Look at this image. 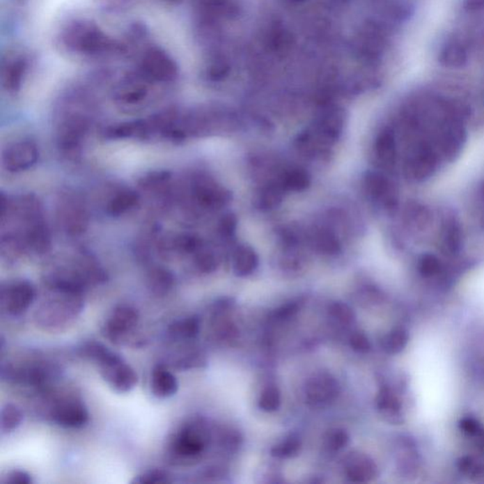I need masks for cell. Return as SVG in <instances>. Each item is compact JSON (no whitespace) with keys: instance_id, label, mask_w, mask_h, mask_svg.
<instances>
[{"instance_id":"obj_1","label":"cell","mask_w":484,"mask_h":484,"mask_svg":"<svg viewBox=\"0 0 484 484\" xmlns=\"http://www.w3.org/2000/svg\"><path fill=\"white\" fill-rule=\"evenodd\" d=\"M210 431L205 419L187 420L166 440L165 457L173 467H187L200 459L210 442Z\"/></svg>"},{"instance_id":"obj_2","label":"cell","mask_w":484,"mask_h":484,"mask_svg":"<svg viewBox=\"0 0 484 484\" xmlns=\"http://www.w3.org/2000/svg\"><path fill=\"white\" fill-rule=\"evenodd\" d=\"M49 290L52 295L37 308L34 321L47 331H59L70 325L84 311V295Z\"/></svg>"},{"instance_id":"obj_3","label":"cell","mask_w":484,"mask_h":484,"mask_svg":"<svg viewBox=\"0 0 484 484\" xmlns=\"http://www.w3.org/2000/svg\"><path fill=\"white\" fill-rule=\"evenodd\" d=\"M63 44L72 52L86 55L107 54L118 49V45L94 24L76 22L63 36Z\"/></svg>"},{"instance_id":"obj_4","label":"cell","mask_w":484,"mask_h":484,"mask_svg":"<svg viewBox=\"0 0 484 484\" xmlns=\"http://www.w3.org/2000/svg\"><path fill=\"white\" fill-rule=\"evenodd\" d=\"M62 374L58 365L47 361H36L17 365L7 362L2 364L0 377L10 384L43 388L49 383L59 380Z\"/></svg>"},{"instance_id":"obj_5","label":"cell","mask_w":484,"mask_h":484,"mask_svg":"<svg viewBox=\"0 0 484 484\" xmlns=\"http://www.w3.org/2000/svg\"><path fill=\"white\" fill-rule=\"evenodd\" d=\"M139 319V311L134 306L128 304L116 306L103 324L102 335L116 345H129L131 342L134 348H140L146 341L134 338Z\"/></svg>"},{"instance_id":"obj_6","label":"cell","mask_w":484,"mask_h":484,"mask_svg":"<svg viewBox=\"0 0 484 484\" xmlns=\"http://www.w3.org/2000/svg\"><path fill=\"white\" fill-rule=\"evenodd\" d=\"M47 418L59 427L78 430L88 424L90 414L80 398L76 396H63L50 405L47 412Z\"/></svg>"},{"instance_id":"obj_7","label":"cell","mask_w":484,"mask_h":484,"mask_svg":"<svg viewBox=\"0 0 484 484\" xmlns=\"http://www.w3.org/2000/svg\"><path fill=\"white\" fill-rule=\"evenodd\" d=\"M36 298L33 285L26 280H17L2 287L0 308L6 315L19 318L30 309Z\"/></svg>"},{"instance_id":"obj_8","label":"cell","mask_w":484,"mask_h":484,"mask_svg":"<svg viewBox=\"0 0 484 484\" xmlns=\"http://www.w3.org/2000/svg\"><path fill=\"white\" fill-rule=\"evenodd\" d=\"M306 400L315 408L329 406L337 399L341 387L337 378L329 372H317L309 377L305 385Z\"/></svg>"},{"instance_id":"obj_9","label":"cell","mask_w":484,"mask_h":484,"mask_svg":"<svg viewBox=\"0 0 484 484\" xmlns=\"http://www.w3.org/2000/svg\"><path fill=\"white\" fill-rule=\"evenodd\" d=\"M140 71L146 80L160 83L173 81L178 75L176 63L160 49L148 50L140 63Z\"/></svg>"},{"instance_id":"obj_10","label":"cell","mask_w":484,"mask_h":484,"mask_svg":"<svg viewBox=\"0 0 484 484\" xmlns=\"http://www.w3.org/2000/svg\"><path fill=\"white\" fill-rule=\"evenodd\" d=\"M99 369L103 380L118 393H129L139 383V375L120 354L111 361L100 365Z\"/></svg>"},{"instance_id":"obj_11","label":"cell","mask_w":484,"mask_h":484,"mask_svg":"<svg viewBox=\"0 0 484 484\" xmlns=\"http://www.w3.org/2000/svg\"><path fill=\"white\" fill-rule=\"evenodd\" d=\"M375 408L388 424L400 426L407 421L406 409L400 390L383 383L375 396Z\"/></svg>"},{"instance_id":"obj_12","label":"cell","mask_w":484,"mask_h":484,"mask_svg":"<svg viewBox=\"0 0 484 484\" xmlns=\"http://www.w3.org/2000/svg\"><path fill=\"white\" fill-rule=\"evenodd\" d=\"M59 210L61 221L68 234L77 237L83 235L88 228V212L84 203L77 196H63Z\"/></svg>"},{"instance_id":"obj_13","label":"cell","mask_w":484,"mask_h":484,"mask_svg":"<svg viewBox=\"0 0 484 484\" xmlns=\"http://www.w3.org/2000/svg\"><path fill=\"white\" fill-rule=\"evenodd\" d=\"M39 150L31 140H22L10 145L2 155V164L9 173L27 171L38 161Z\"/></svg>"},{"instance_id":"obj_14","label":"cell","mask_w":484,"mask_h":484,"mask_svg":"<svg viewBox=\"0 0 484 484\" xmlns=\"http://www.w3.org/2000/svg\"><path fill=\"white\" fill-rule=\"evenodd\" d=\"M89 129V123L81 115L68 116L58 131V145L63 153L72 155L80 149Z\"/></svg>"},{"instance_id":"obj_15","label":"cell","mask_w":484,"mask_h":484,"mask_svg":"<svg viewBox=\"0 0 484 484\" xmlns=\"http://www.w3.org/2000/svg\"><path fill=\"white\" fill-rule=\"evenodd\" d=\"M345 471L348 480L355 483H371L380 476L377 462L361 452H353L346 458Z\"/></svg>"},{"instance_id":"obj_16","label":"cell","mask_w":484,"mask_h":484,"mask_svg":"<svg viewBox=\"0 0 484 484\" xmlns=\"http://www.w3.org/2000/svg\"><path fill=\"white\" fill-rule=\"evenodd\" d=\"M193 195L196 202L203 208L208 209L224 208L231 199V194L228 190L206 181H200L195 185Z\"/></svg>"},{"instance_id":"obj_17","label":"cell","mask_w":484,"mask_h":484,"mask_svg":"<svg viewBox=\"0 0 484 484\" xmlns=\"http://www.w3.org/2000/svg\"><path fill=\"white\" fill-rule=\"evenodd\" d=\"M469 54L467 46L459 39L444 42L438 54V62L449 70H460L467 65Z\"/></svg>"},{"instance_id":"obj_18","label":"cell","mask_w":484,"mask_h":484,"mask_svg":"<svg viewBox=\"0 0 484 484\" xmlns=\"http://www.w3.org/2000/svg\"><path fill=\"white\" fill-rule=\"evenodd\" d=\"M179 390V382L166 365L157 364L153 369L150 378V391L155 398L165 399L175 396Z\"/></svg>"},{"instance_id":"obj_19","label":"cell","mask_w":484,"mask_h":484,"mask_svg":"<svg viewBox=\"0 0 484 484\" xmlns=\"http://www.w3.org/2000/svg\"><path fill=\"white\" fill-rule=\"evenodd\" d=\"M364 185L367 193L374 200L385 205H395L396 192L391 182L382 173H368L364 177Z\"/></svg>"},{"instance_id":"obj_20","label":"cell","mask_w":484,"mask_h":484,"mask_svg":"<svg viewBox=\"0 0 484 484\" xmlns=\"http://www.w3.org/2000/svg\"><path fill=\"white\" fill-rule=\"evenodd\" d=\"M202 321L197 315L177 320L166 329V338L174 343H187L195 340L200 334Z\"/></svg>"},{"instance_id":"obj_21","label":"cell","mask_w":484,"mask_h":484,"mask_svg":"<svg viewBox=\"0 0 484 484\" xmlns=\"http://www.w3.org/2000/svg\"><path fill=\"white\" fill-rule=\"evenodd\" d=\"M196 5L210 19H232L240 14V7L237 0H196Z\"/></svg>"},{"instance_id":"obj_22","label":"cell","mask_w":484,"mask_h":484,"mask_svg":"<svg viewBox=\"0 0 484 484\" xmlns=\"http://www.w3.org/2000/svg\"><path fill=\"white\" fill-rule=\"evenodd\" d=\"M258 253L249 245H240L233 256V271L239 277L249 276L258 269Z\"/></svg>"},{"instance_id":"obj_23","label":"cell","mask_w":484,"mask_h":484,"mask_svg":"<svg viewBox=\"0 0 484 484\" xmlns=\"http://www.w3.org/2000/svg\"><path fill=\"white\" fill-rule=\"evenodd\" d=\"M175 279L173 272L164 267L150 270L147 277L148 289L153 295L163 297L173 289Z\"/></svg>"},{"instance_id":"obj_24","label":"cell","mask_w":484,"mask_h":484,"mask_svg":"<svg viewBox=\"0 0 484 484\" xmlns=\"http://www.w3.org/2000/svg\"><path fill=\"white\" fill-rule=\"evenodd\" d=\"M411 338V334L407 327H393L386 333L380 341V348L389 356H396L401 354L407 348Z\"/></svg>"},{"instance_id":"obj_25","label":"cell","mask_w":484,"mask_h":484,"mask_svg":"<svg viewBox=\"0 0 484 484\" xmlns=\"http://www.w3.org/2000/svg\"><path fill=\"white\" fill-rule=\"evenodd\" d=\"M345 121V114L343 109L338 107H330L322 114L319 120V130L322 136L327 139H336L342 132Z\"/></svg>"},{"instance_id":"obj_26","label":"cell","mask_w":484,"mask_h":484,"mask_svg":"<svg viewBox=\"0 0 484 484\" xmlns=\"http://www.w3.org/2000/svg\"><path fill=\"white\" fill-rule=\"evenodd\" d=\"M140 201L139 195L134 190H121L116 193L107 203V213L111 216H120L136 208Z\"/></svg>"},{"instance_id":"obj_27","label":"cell","mask_w":484,"mask_h":484,"mask_svg":"<svg viewBox=\"0 0 484 484\" xmlns=\"http://www.w3.org/2000/svg\"><path fill=\"white\" fill-rule=\"evenodd\" d=\"M375 153L378 161L384 166H391L395 164L396 145L395 136L390 130L382 132L375 143Z\"/></svg>"},{"instance_id":"obj_28","label":"cell","mask_w":484,"mask_h":484,"mask_svg":"<svg viewBox=\"0 0 484 484\" xmlns=\"http://www.w3.org/2000/svg\"><path fill=\"white\" fill-rule=\"evenodd\" d=\"M77 353L81 358L94 362L97 366L103 364V362H107L113 359L116 355V352L111 350L107 346H105L102 343L96 342V341H88L81 343L77 348Z\"/></svg>"},{"instance_id":"obj_29","label":"cell","mask_w":484,"mask_h":484,"mask_svg":"<svg viewBox=\"0 0 484 484\" xmlns=\"http://www.w3.org/2000/svg\"><path fill=\"white\" fill-rule=\"evenodd\" d=\"M205 354L200 350H186L177 353L171 359V366L178 371L205 368L208 365Z\"/></svg>"},{"instance_id":"obj_30","label":"cell","mask_w":484,"mask_h":484,"mask_svg":"<svg viewBox=\"0 0 484 484\" xmlns=\"http://www.w3.org/2000/svg\"><path fill=\"white\" fill-rule=\"evenodd\" d=\"M150 129L149 121L134 120L110 127L105 134L111 139H128L132 136H144L149 134Z\"/></svg>"},{"instance_id":"obj_31","label":"cell","mask_w":484,"mask_h":484,"mask_svg":"<svg viewBox=\"0 0 484 484\" xmlns=\"http://www.w3.org/2000/svg\"><path fill=\"white\" fill-rule=\"evenodd\" d=\"M148 88L146 84L137 79H129L123 81L116 91V97L124 103H136L146 97Z\"/></svg>"},{"instance_id":"obj_32","label":"cell","mask_w":484,"mask_h":484,"mask_svg":"<svg viewBox=\"0 0 484 484\" xmlns=\"http://www.w3.org/2000/svg\"><path fill=\"white\" fill-rule=\"evenodd\" d=\"M303 448V442L297 433H290L271 448V455L276 459L297 457Z\"/></svg>"},{"instance_id":"obj_33","label":"cell","mask_w":484,"mask_h":484,"mask_svg":"<svg viewBox=\"0 0 484 484\" xmlns=\"http://www.w3.org/2000/svg\"><path fill=\"white\" fill-rule=\"evenodd\" d=\"M285 192H300L311 185V176L306 169L295 168L286 171L280 182Z\"/></svg>"},{"instance_id":"obj_34","label":"cell","mask_w":484,"mask_h":484,"mask_svg":"<svg viewBox=\"0 0 484 484\" xmlns=\"http://www.w3.org/2000/svg\"><path fill=\"white\" fill-rule=\"evenodd\" d=\"M27 68V61L23 58H18L8 65L3 75V86L8 91L15 92L20 88Z\"/></svg>"},{"instance_id":"obj_35","label":"cell","mask_w":484,"mask_h":484,"mask_svg":"<svg viewBox=\"0 0 484 484\" xmlns=\"http://www.w3.org/2000/svg\"><path fill=\"white\" fill-rule=\"evenodd\" d=\"M267 41L270 49L274 52H286L295 44V37L289 30L276 24L270 30Z\"/></svg>"},{"instance_id":"obj_36","label":"cell","mask_w":484,"mask_h":484,"mask_svg":"<svg viewBox=\"0 0 484 484\" xmlns=\"http://www.w3.org/2000/svg\"><path fill=\"white\" fill-rule=\"evenodd\" d=\"M24 420V414L17 405L5 404L0 414V430L8 435L19 428Z\"/></svg>"},{"instance_id":"obj_37","label":"cell","mask_w":484,"mask_h":484,"mask_svg":"<svg viewBox=\"0 0 484 484\" xmlns=\"http://www.w3.org/2000/svg\"><path fill=\"white\" fill-rule=\"evenodd\" d=\"M313 242L315 249L324 255L333 256L341 251L340 242L329 230H320L317 232L314 235Z\"/></svg>"},{"instance_id":"obj_38","label":"cell","mask_w":484,"mask_h":484,"mask_svg":"<svg viewBox=\"0 0 484 484\" xmlns=\"http://www.w3.org/2000/svg\"><path fill=\"white\" fill-rule=\"evenodd\" d=\"M281 391L279 388L274 384L267 385L259 396L258 407L263 412H276L281 406Z\"/></svg>"},{"instance_id":"obj_39","label":"cell","mask_w":484,"mask_h":484,"mask_svg":"<svg viewBox=\"0 0 484 484\" xmlns=\"http://www.w3.org/2000/svg\"><path fill=\"white\" fill-rule=\"evenodd\" d=\"M285 190L281 185L269 184L261 190L259 196V205L265 210L276 208L282 203Z\"/></svg>"},{"instance_id":"obj_40","label":"cell","mask_w":484,"mask_h":484,"mask_svg":"<svg viewBox=\"0 0 484 484\" xmlns=\"http://www.w3.org/2000/svg\"><path fill=\"white\" fill-rule=\"evenodd\" d=\"M350 443V435L341 428H330L324 436V444L327 451L337 452L345 448Z\"/></svg>"},{"instance_id":"obj_41","label":"cell","mask_w":484,"mask_h":484,"mask_svg":"<svg viewBox=\"0 0 484 484\" xmlns=\"http://www.w3.org/2000/svg\"><path fill=\"white\" fill-rule=\"evenodd\" d=\"M329 316L343 325H351L356 322V312L348 304L343 301H335L329 306Z\"/></svg>"},{"instance_id":"obj_42","label":"cell","mask_w":484,"mask_h":484,"mask_svg":"<svg viewBox=\"0 0 484 484\" xmlns=\"http://www.w3.org/2000/svg\"><path fill=\"white\" fill-rule=\"evenodd\" d=\"M230 71L231 65L228 61L221 55H215L208 63L206 75L210 81H221L228 77Z\"/></svg>"},{"instance_id":"obj_43","label":"cell","mask_w":484,"mask_h":484,"mask_svg":"<svg viewBox=\"0 0 484 484\" xmlns=\"http://www.w3.org/2000/svg\"><path fill=\"white\" fill-rule=\"evenodd\" d=\"M171 174L166 171H153L139 180V187L147 192H156L165 187L171 181Z\"/></svg>"},{"instance_id":"obj_44","label":"cell","mask_w":484,"mask_h":484,"mask_svg":"<svg viewBox=\"0 0 484 484\" xmlns=\"http://www.w3.org/2000/svg\"><path fill=\"white\" fill-rule=\"evenodd\" d=\"M417 268L420 276L424 279H435L441 276L444 269L440 260L432 255L423 256L418 263Z\"/></svg>"},{"instance_id":"obj_45","label":"cell","mask_w":484,"mask_h":484,"mask_svg":"<svg viewBox=\"0 0 484 484\" xmlns=\"http://www.w3.org/2000/svg\"><path fill=\"white\" fill-rule=\"evenodd\" d=\"M173 483L171 473L169 471L155 468L145 471L141 474L136 476L132 483L134 484H165Z\"/></svg>"},{"instance_id":"obj_46","label":"cell","mask_w":484,"mask_h":484,"mask_svg":"<svg viewBox=\"0 0 484 484\" xmlns=\"http://www.w3.org/2000/svg\"><path fill=\"white\" fill-rule=\"evenodd\" d=\"M461 229L455 221H449L446 224L444 233V242L449 253H456L461 247Z\"/></svg>"},{"instance_id":"obj_47","label":"cell","mask_w":484,"mask_h":484,"mask_svg":"<svg viewBox=\"0 0 484 484\" xmlns=\"http://www.w3.org/2000/svg\"><path fill=\"white\" fill-rule=\"evenodd\" d=\"M195 256V265L203 274H211L218 268V260L214 253L209 251H197Z\"/></svg>"},{"instance_id":"obj_48","label":"cell","mask_w":484,"mask_h":484,"mask_svg":"<svg viewBox=\"0 0 484 484\" xmlns=\"http://www.w3.org/2000/svg\"><path fill=\"white\" fill-rule=\"evenodd\" d=\"M349 345L357 353L362 354V355L368 354L372 348L368 336L362 331L352 333L350 337H349Z\"/></svg>"},{"instance_id":"obj_49","label":"cell","mask_w":484,"mask_h":484,"mask_svg":"<svg viewBox=\"0 0 484 484\" xmlns=\"http://www.w3.org/2000/svg\"><path fill=\"white\" fill-rule=\"evenodd\" d=\"M175 246L182 253H196L200 250L201 242L194 235H182L177 237Z\"/></svg>"},{"instance_id":"obj_50","label":"cell","mask_w":484,"mask_h":484,"mask_svg":"<svg viewBox=\"0 0 484 484\" xmlns=\"http://www.w3.org/2000/svg\"><path fill=\"white\" fill-rule=\"evenodd\" d=\"M237 227V217L234 214H226L219 222V234L224 237H232L235 234Z\"/></svg>"},{"instance_id":"obj_51","label":"cell","mask_w":484,"mask_h":484,"mask_svg":"<svg viewBox=\"0 0 484 484\" xmlns=\"http://www.w3.org/2000/svg\"><path fill=\"white\" fill-rule=\"evenodd\" d=\"M5 484H31L33 483V477L24 470H13L8 473L6 477L2 481Z\"/></svg>"},{"instance_id":"obj_52","label":"cell","mask_w":484,"mask_h":484,"mask_svg":"<svg viewBox=\"0 0 484 484\" xmlns=\"http://www.w3.org/2000/svg\"><path fill=\"white\" fill-rule=\"evenodd\" d=\"M299 309H300V304H298V302H290L277 309L276 315L280 319L290 318V317L295 316L297 313Z\"/></svg>"},{"instance_id":"obj_53","label":"cell","mask_w":484,"mask_h":484,"mask_svg":"<svg viewBox=\"0 0 484 484\" xmlns=\"http://www.w3.org/2000/svg\"><path fill=\"white\" fill-rule=\"evenodd\" d=\"M467 13H477L484 10V0H465L462 4Z\"/></svg>"},{"instance_id":"obj_54","label":"cell","mask_w":484,"mask_h":484,"mask_svg":"<svg viewBox=\"0 0 484 484\" xmlns=\"http://www.w3.org/2000/svg\"><path fill=\"white\" fill-rule=\"evenodd\" d=\"M292 1L295 2V3H304L306 0H292Z\"/></svg>"},{"instance_id":"obj_55","label":"cell","mask_w":484,"mask_h":484,"mask_svg":"<svg viewBox=\"0 0 484 484\" xmlns=\"http://www.w3.org/2000/svg\"><path fill=\"white\" fill-rule=\"evenodd\" d=\"M169 1H174V0H169Z\"/></svg>"}]
</instances>
